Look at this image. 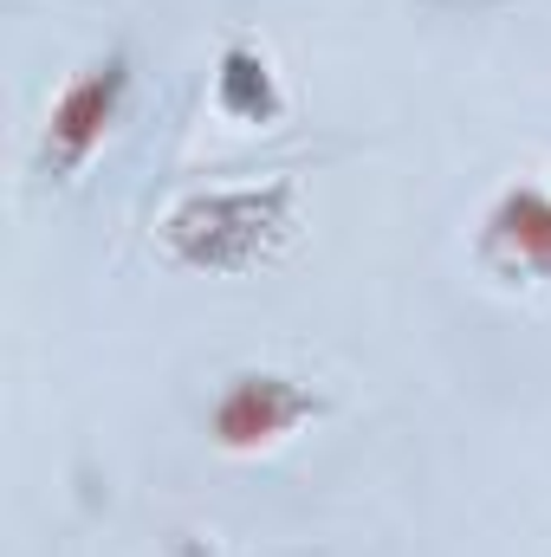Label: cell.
<instances>
[{"label": "cell", "mask_w": 551, "mask_h": 557, "mask_svg": "<svg viewBox=\"0 0 551 557\" xmlns=\"http://www.w3.org/2000/svg\"><path fill=\"white\" fill-rule=\"evenodd\" d=\"M298 234V182L273 175V182H241V188H195L182 195L156 240L175 267L188 273H254L273 267Z\"/></svg>", "instance_id": "obj_1"}, {"label": "cell", "mask_w": 551, "mask_h": 557, "mask_svg": "<svg viewBox=\"0 0 551 557\" xmlns=\"http://www.w3.org/2000/svg\"><path fill=\"white\" fill-rule=\"evenodd\" d=\"M124 98H131V52H105V59H91L85 72H72L65 91L52 98L46 124H39L33 169H39L46 182H72V175L105 149V137L118 131Z\"/></svg>", "instance_id": "obj_2"}, {"label": "cell", "mask_w": 551, "mask_h": 557, "mask_svg": "<svg viewBox=\"0 0 551 557\" xmlns=\"http://www.w3.org/2000/svg\"><path fill=\"white\" fill-rule=\"evenodd\" d=\"M318 416H325V396L311 383H298L285 370H241L221 383V396L208 409V434L221 454H267Z\"/></svg>", "instance_id": "obj_3"}, {"label": "cell", "mask_w": 551, "mask_h": 557, "mask_svg": "<svg viewBox=\"0 0 551 557\" xmlns=\"http://www.w3.org/2000/svg\"><path fill=\"white\" fill-rule=\"evenodd\" d=\"M480 260L500 278H551V188L513 182L480 214Z\"/></svg>", "instance_id": "obj_4"}, {"label": "cell", "mask_w": 551, "mask_h": 557, "mask_svg": "<svg viewBox=\"0 0 551 557\" xmlns=\"http://www.w3.org/2000/svg\"><path fill=\"white\" fill-rule=\"evenodd\" d=\"M215 111H221L228 124H247V131H273L279 117H285L279 72L254 39H228V46H221V65H215Z\"/></svg>", "instance_id": "obj_5"}]
</instances>
